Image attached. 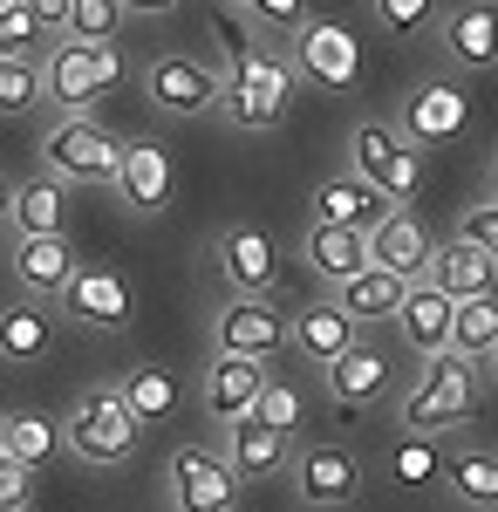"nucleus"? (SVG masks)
<instances>
[{"mask_svg":"<svg viewBox=\"0 0 498 512\" xmlns=\"http://www.w3.org/2000/svg\"><path fill=\"white\" fill-rule=\"evenodd\" d=\"M294 62H280L260 41H226V62H219V117L232 130H273L294 103Z\"/></svg>","mask_w":498,"mask_h":512,"instance_id":"nucleus-1","label":"nucleus"},{"mask_svg":"<svg viewBox=\"0 0 498 512\" xmlns=\"http://www.w3.org/2000/svg\"><path fill=\"white\" fill-rule=\"evenodd\" d=\"M471 410H478V362H464V355L444 349L437 362H423V376L403 390L396 424L410 437H444V431H458Z\"/></svg>","mask_w":498,"mask_h":512,"instance_id":"nucleus-2","label":"nucleus"},{"mask_svg":"<svg viewBox=\"0 0 498 512\" xmlns=\"http://www.w3.org/2000/svg\"><path fill=\"white\" fill-rule=\"evenodd\" d=\"M348 178H362L383 205H410L423 192V151L383 117H362L348 130Z\"/></svg>","mask_w":498,"mask_h":512,"instance_id":"nucleus-3","label":"nucleus"},{"mask_svg":"<svg viewBox=\"0 0 498 512\" xmlns=\"http://www.w3.org/2000/svg\"><path fill=\"white\" fill-rule=\"evenodd\" d=\"M116 76H123L116 41L110 48H82V41L55 35V48L41 55V96H48L62 117H96V103L116 89Z\"/></svg>","mask_w":498,"mask_h":512,"instance_id":"nucleus-4","label":"nucleus"},{"mask_svg":"<svg viewBox=\"0 0 498 512\" xmlns=\"http://www.w3.org/2000/svg\"><path fill=\"white\" fill-rule=\"evenodd\" d=\"M137 437H144V424L130 417V403H123L110 383L82 390L76 410L62 417V451H76L82 465H123V458L137 451Z\"/></svg>","mask_w":498,"mask_h":512,"instance_id":"nucleus-5","label":"nucleus"},{"mask_svg":"<svg viewBox=\"0 0 498 512\" xmlns=\"http://www.w3.org/2000/svg\"><path fill=\"white\" fill-rule=\"evenodd\" d=\"M116 158H123V144H116L96 117H55L48 137H41V164H48V178H62V185H110Z\"/></svg>","mask_w":498,"mask_h":512,"instance_id":"nucleus-6","label":"nucleus"},{"mask_svg":"<svg viewBox=\"0 0 498 512\" xmlns=\"http://www.w3.org/2000/svg\"><path fill=\"white\" fill-rule=\"evenodd\" d=\"M144 96H151L164 117L178 123H198L219 110V69L212 62H198L185 48H171V55H151L144 62Z\"/></svg>","mask_w":498,"mask_h":512,"instance_id":"nucleus-7","label":"nucleus"},{"mask_svg":"<svg viewBox=\"0 0 498 512\" xmlns=\"http://www.w3.org/2000/svg\"><path fill=\"white\" fill-rule=\"evenodd\" d=\"M287 472H294V499L307 512H348L362 499V458L348 444H301Z\"/></svg>","mask_w":498,"mask_h":512,"instance_id":"nucleus-8","label":"nucleus"},{"mask_svg":"<svg viewBox=\"0 0 498 512\" xmlns=\"http://www.w3.org/2000/svg\"><path fill=\"white\" fill-rule=\"evenodd\" d=\"M55 308H62L69 321H82V328H96V335H123V328L137 321V287H130V274H116V267L82 260Z\"/></svg>","mask_w":498,"mask_h":512,"instance_id":"nucleus-9","label":"nucleus"},{"mask_svg":"<svg viewBox=\"0 0 498 512\" xmlns=\"http://www.w3.org/2000/svg\"><path fill=\"white\" fill-rule=\"evenodd\" d=\"M287 349V315L273 308V294H232L219 321H212V355H246V362H273Z\"/></svg>","mask_w":498,"mask_h":512,"instance_id":"nucleus-10","label":"nucleus"},{"mask_svg":"<svg viewBox=\"0 0 498 512\" xmlns=\"http://www.w3.org/2000/svg\"><path fill=\"white\" fill-rule=\"evenodd\" d=\"M294 76L321 82V89H355L362 82V41L348 35L342 21L307 14V28L294 35Z\"/></svg>","mask_w":498,"mask_h":512,"instance_id":"nucleus-11","label":"nucleus"},{"mask_svg":"<svg viewBox=\"0 0 498 512\" xmlns=\"http://www.w3.org/2000/svg\"><path fill=\"white\" fill-rule=\"evenodd\" d=\"M171 512H239V478L219 451L178 444L171 451Z\"/></svg>","mask_w":498,"mask_h":512,"instance_id":"nucleus-12","label":"nucleus"},{"mask_svg":"<svg viewBox=\"0 0 498 512\" xmlns=\"http://www.w3.org/2000/svg\"><path fill=\"white\" fill-rule=\"evenodd\" d=\"M396 130H403L417 151L458 144L464 130H471V96H464L458 82H417V89L403 96V117H396Z\"/></svg>","mask_w":498,"mask_h":512,"instance_id":"nucleus-13","label":"nucleus"},{"mask_svg":"<svg viewBox=\"0 0 498 512\" xmlns=\"http://www.w3.org/2000/svg\"><path fill=\"white\" fill-rule=\"evenodd\" d=\"M7 267H14L28 301H62V287L76 280L82 260H76V239L69 233H28V239H14Z\"/></svg>","mask_w":498,"mask_h":512,"instance_id":"nucleus-14","label":"nucleus"},{"mask_svg":"<svg viewBox=\"0 0 498 512\" xmlns=\"http://www.w3.org/2000/svg\"><path fill=\"white\" fill-rule=\"evenodd\" d=\"M219 274H226L232 294H273V280H280L273 233H260L253 219H232L226 233H219Z\"/></svg>","mask_w":498,"mask_h":512,"instance_id":"nucleus-15","label":"nucleus"},{"mask_svg":"<svg viewBox=\"0 0 498 512\" xmlns=\"http://www.w3.org/2000/svg\"><path fill=\"white\" fill-rule=\"evenodd\" d=\"M116 198L130 205V212H164L171 192H178V171H171V151L151 144V137H137V144H123V158H116Z\"/></svg>","mask_w":498,"mask_h":512,"instance_id":"nucleus-16","label":"nucleus"},{"mask_svg":"<svg viewBox=\"0 0 498 512\" xmlns=\"http://www.w3.org/2000/svg\"><path fill=\"white\" fill-rule=\"evenodd\" d=\"M430 226H423L410 205H389L383 219L369 226V267H389V274H403V280H423L430 274Z\"/></svg>","mask_w":498,"mask_h":512,"instance_id":"nucleus-17","label":"nucleus"},{"mask_svg":"<svg viewBox=\"0 0 498 512\" xmlns=\"http://www.w3.org/2000/svg\"><path fill=\"white\" fill-rule=\"evenodd\" d=\"M260 390H267V362L212 355V369H205V383H198V403H205L212 424H239V417H253Z\"/></svg>","mask_w":498,"mask_h":512,"instance_id":"nucleus-18","label":"nucleus"},{"mask_svg":"<svg viewBox=\"0 0 498 512\" xmlns=\"http://www.w3.org/2000/svg\"><path fill=\"white\" fill-rule=\"evenodd\" d=\"M437 41H444L451 69H492L498 62V0H458L444 14Z\"/></svg>","mask_w":498,"mask_h":512,"instance_id":"nucleus-19","label":"nucleus"},{"mask_svg":"<svg viewBox=\"0 0 498 512\" xmlns=\"http://www.w3.org/2000/svg\"><path fill=\"white\" fill-rule=\"evenodd\" d=\"M219 458H226V472L246 485V478H273L294 465V437H280L273 424H260V417H239V424H226V444H219Z\"/></svg>","mask_w":498,"mask_h":512,"instance_id":"nucleus-20","label":"nucleus"},{"mask_svg":"<svg viewBox=\"0 0 498 512\" xmlns=\"http://www.w3.org/2000/svg\"><path fill=\"white\" fill-rule=\"evenodd\" d=\"M287 342H294V355H301V362L328 369V362H342V355L362 342V328H355L335 301H307L301 315H287Z\"/></svg>","mask_w":498,"mask_h":512,"instance_id":"nucleus-21","label":"nucleus"},{"mask_svg":"<svg viewBox=\"0 0 498 512\" xmlns=\"http://www.w3.org/2000/svg\"><path fill=\"white\" fill-rule=\"evenodd\" d=\"M423 280H430L437 294H451V301H478V294H492L498 260L485 246H471V239H444V246L430 253V274Z\"/></svg>","mask_w":498,"mask_h":512,"instance_id":"nucleus-22","label":"nucleus"},{"mask_svg":"<svg viewBox=\"0 0 498 512\" xmlns=\"http://www.w3.org/2000/svg\"><path fill=\"white\" fill-rule=\"evenodd\" d=\"M410 287H417V280L389 274V267H362L348 287H335V308H342L355 328H369V321H396V315H403V301H410Z\"/></svg>","mask_w":498,"mask_h":512,"instance_id":"nucleus-23","label":"nucleus"},{"mask_svg":"<svg viewBox=\"0 0 498 512\" xmlns=\"http://www.w3.org/2000/svg\"><path fill=\"white\" fill-rule=\"evenodd\" d=\"M451 315H458V301L437 294L430 280H417L410 301H403V315H396V328H403V342H410L423 362H437V355L451 349Z\"/></svg>","mask_w":498,"mask_h":512,"instance_id":"nucleus-24","label":"nucleus"},{"mask_svg":"<svg viewBox=\"0 0 498 512\" xmlns=\"http://www.w3.org/2000/svg\"><path fill=\"white\" fill-rule=\"evenodd\" d=\"M7 226H14V239L28 233H69V185L62 178H28V185H14L7 192Z\"/></svg>","mask_w":498,"mask_h":512,"instance_id":"nucleus-25","label":"nucleus"},{"mask_svg":"<svg viewBox=\"0 0 498 512\" xmlns=\"http://www.w3.org/2000/svg\"><path fill=\"white\" fill-rule=\"evenodd\" d=\"M389 205L376 192H369V185H362V178H321V185H314V226H342V233H369V226H376V219H383Z\"/></svg>","mask_w":498,"mask_h":512,"instance_id":"nucleus-26","label":"nucleus"},{"mask_svg":"<svg viewBox=\"0 0 498 512\" xmlns=\"http://www.w3.org/2000/svg\"><path fill=\"white\" fill-rule=\"evenodd\" d=\"M48 349H55L48 308H41V301H7V308H0V362L35 369V362H48Z\"/></svg>","mask_w":498,"mask_h":512,"instance_id":"nucleus-27","label":"nucleus"},{"mask_svg":"<svg viewBox=\"0 0 498 512\" xmlns=\"http://www.w3.org/2000/svg\"><path fill=\"white\" fill-rule=\"evenodd\" d=\"M301 260H307V267H314L321 280H328V287H348V280L369 267V233H342V226H307Z\"/></svg>","mask_w":498,"mask_h":512,"instance_id":"nucleus-28","label":"nucleus"},{"mask_svg":"<svg viewBox=\"0 0 498 512\" xmlns=\"http://www.w3.org/2000/svg\"><path fill=\"white\" fill-rule=\"evenodd\" d=\"M383 390H389V355L376 342H355L342 362H328V396L342 410H362V403H376Z\"/></svg>","mask_w":498,"mask_h":512,"instance_id":"nucleus-29","label":"nucleus"},{"mask_svg":"<svg viewBox=\"0 0 498 512\" xmlns=\"http://www.w3.org/2000/svg\"><path fill=\"white\" fill-rule=\"evenodd\" d=\"M444 485H451V499L471 512H498V451H451L444 458Z\"/></svg>","mask_w":498,"mask_h":512,"instance_id":"nucleus-30","label":"nucleus"},{"mask_svg":"<svg viewBox=\"0 0 498 512\" xmlns=\"http://www.w3.org/2000/svg\"><path fill=\"white\" fill-rule=\"evenodd\" d=\"M0 451H7L14 465L41 472V465L62 451V424H55V417H41V410H14V417H7V437H0Z\"/></svg>","mask_w":498,"mask_h":512,"instance_id":"nucleus-31","label":"nucleus"},{"mask_svg":"<svg viewBox=\"0 0 498 512\" xmlns=\"http://www.w3.org/2000/svg\"><path fill=\"white\" fill-rule=\"evenodd\" d=\"M123 21H130V7L123 0H69L62 7V41H82V48H110L123 35Z\"/></svg>","mask_w":498,"mask_h":512,"instance_id":"nucleus-32","label":"nucleus"},{"mask_svg":"<svg viewBox=\"0 0 498 512\" xmlns=\"http://www.w3.org/2000/svg\"><path fill=\"white\" fill-rule=\"evenodd\" d=\"M492 349H498V294L458 301V315H451V355H464V362H492Z\"/></svg>","mask_w":498,"mask_h":512,"instance_id":"nucleus-33","label":"nucleus"},{"mask_svg":"<svg viewBox=\"0 0 498 512\" xmlns=\"http://www.w3.org/2000/svg\"><path fill=\"white\" fill-rule=\"evenodd\" d=\"M48 48H55V28L41 21L35 7L7 0V7H0V62H41Z\"/></svg>","mask_w":498,"mask_h":512,"instance_id":"nucleus-34","label":"nucleus"},{"mask_svg":"<svg viewBox=\"0 0 498 512\" xmlns=\"http://www.w3.org/2000/svg\"><path fill=\"white\" fill-rule=\"evenodd\" d=\"M307 410H314V403H307L301 383H294L287 369H267V390H260V403H253V417H260V424H273L280 437H294L307 424Z\"/></svg>","mask_w":498,"mask_h":512,"instance_id":"nucleus-35","label":"nucleus"},{"mask_svg":"<svg viewBox=\"0 0 498 512\" xmlns=\"http://www.w3.org/2000/svg\"><path fill=\"white\" fill-rule=\"evenodd\" d=\"M116 396L130 403V417L137 424H157V417H171V403H178V390H171V369H123V383H116Z\"/></svg>","mask_w":498,"mask_h":512,"instance_id":"nucleus-36","label":"nucleus"},{"mask_svg":"<svg viewBox=\"0 0 498 512\" xmlns=\"http://www.w3.org/2000/svg\"><path fill=\"white\" fill-rule=\"evenodd\" d=\"M226 7L260 35H301L307 28V0H226Z\"/></svg>","mask_w":498,"mask_h":512,"instance_id":"nucleus-37","label":"nucleus"},{"mask_svg":"<svg viewBox=\"0 0 498 512\" xmlns=\"http://www.w3.org/2000/svg\"><path fill=\"white\" fill-rule=\"evenodd\" d=\"M369 14H376V21H383V35H396V41L437 28V0H369Z\"/></svg>","mask_w":498,"mask_h":512,"instance_id":"nucleus-38","label":"nucleus"},{"mask_svg":"<svg viewBox=\"0 0 498 512\" xmlns=\"http://www.w3.org/2000/svg\"><path fill=\"white\" fill-rule=\"evenodd\" d=\"M41 103V62H0V117H21Z\"/></svg>","mask_w":498,"mask_h":512,"instance_id":"nucleus-39","label":"nucleus"},{"mask_svg":"<svg viewBox=\"0 0 498 512\" xmlns=\"http://www.w3.org/2000/svg\"><path fill=\"white\" fill-rule=\"evenodd\" d=\"M389 472H396V485H430V478H444V465H437L430 437H410V431H403V444L389 451Z\"/></svg>","mask_w":498,"mask_h":512,"instance_id":"nucleus-40","label":"nucleus"},{"mask_svg":"<svg viewBox=\"0 0 498 512\" xmlns=\"http://www.w3.org/2000/svg\"><path fill=\"white\" fill-rule=\"evenodd\" d=\"M458 239L485 246V253L498 260V192H485V198H478V205H471V212L458 219Z\"/></svg>","mask_w":498,"mask_h":512,"instance_id":"nucleus-41","label":"nucleus"},{"mask_svg":"<svg viewBox=\"0 0 498 512\" xmlns=\"http://www.w3.org/2000/svg\"><path fill=\"white\" fill-rule=\"evenodd\" d=\"M28 499H35V472L0 451V512H28Z\"/></svg>","mask_w":498,"mask_h":512,"instance_id":"nucleus-42","label":"nucleus"},{"mask_svg":"<svg viewBox=\"0 0 498 512\" xmlns=\"http://www.w3.org/2000/svg\"><path fill=\"white\" fill-rule=\"evenodd\" d=\"M21 7H35L48 28H62V7H69V0H21Z\"/></svg>","mask_w":498,"mask_h":512,"instance_id":"nucleus-43","label":"nucleus"},{"mask_svg":"<svg viewBox=\"0 0 498 512\" xmlns=\"http://www.w3.org/2000/svg\"><path fill=\"white\" fill-rule=\"evenodd\" d=\"M130 14H164V7H178V0H123Z\"/></svg>","mask_w":498,"mask_h":512,"instance_id":"nucleus-44","label":"nucleus"},{"mask_svg":"<svg viewBox=\"0 0 498 512\" xmlns=\"http://www.w3.org/2000/svg\"><path fill=\"white\" fill-rule=\"evenodd\" d=\"M7 192H14V185H0V219H7Z\"/></svg>","mask_w":498,"mask_h":512,"instance_id":"nucleus-45","label":"nucleus"},{"mask_svg":"<svg viewBox=\"0 0 498 512\" xmlns=\"http://www.w3.org/2000/svg\"><path fill=\"white\" fill-rule=\"evenodd\" d=\"M492 192H498V151H492Z\"/></svg>","mask_w":498,"mask_h":512,"instance_id":"nucleus-46","label":"nucleus"},{"mask_svg":"<svg viewBox=\"0 0 498 512\" xmlns=\"http://www.w3.org/2000/svg\"><path fill=\"white\" fill-rule=\"evenodd\" d=\"M492 383H498V349H492Z\"/></svg>","mask_w":498,"mask_h":512,"instance_id":"nucleus-47","label":"nucleus"},{"mask_svg":"<svg viewBox=\"0 0 498 512\" xmlns=\"http://www.w3.org/2000/svg\"><path fill=\"white\" fill-rule=\"evenodd\" d=\"M0 437H7V417H0Z\"/></svg>","mask_w":498,"mask_h":512,"instance_id":"nucleus-48","label":"nucleus"},{"mask_svg":"<svg viewBox=\"0 0 498 512\" xmlns=\"http://www.w3.org/2000/svg\"><path fill=\"white\" fill-rule=\"evenodd\" d=\"M0 7H7V0H0Z\"/></svg>","mask_w":498,"mask_h":512,"instance_id":"nucleus-49","label":"nucleus"}]
</instances>
